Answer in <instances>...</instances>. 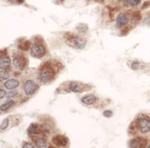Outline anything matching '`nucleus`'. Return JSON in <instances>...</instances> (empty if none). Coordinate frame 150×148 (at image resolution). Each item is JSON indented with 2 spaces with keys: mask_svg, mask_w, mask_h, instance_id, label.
<instances>
[{
  "mask_svg": "<svg viewBox=\"0 0 150 148\" xmlns=\"http://www.w3.org/2000/svg\"><path fill=\"white\" fill-rule=\"evenodd\" d=\"M38 89V84L33 80H26L23 84V91L26 96H31Z\"/></svg>",
  "mask_w": 150,
  "mask_h": 148,
  "instance_id": "f257e3e1",
  "label": "nucleus"
},
{
  "mask_svg": "<svg viewBox=\"0 0 150 148\" xmlns=\"http://www.w3.org/2000/svg\"><path fill=\"white\" fill-rule=\"evenodd\" d=\"M67 44L70 45L73 48H77V49H83L86 45L85 39L81 37H77V36H70L67 40Z\"/></svg>",
  "mask_w": 150,
  "mask_h": 148,
  "instance_id": "f03ea898",
  "label": "nucleus"
},
{
  "mask_svg": "<svg viewBox=\"0 0 150 148\" xmlns=\"http://www.w3.org/2000/svg\"><path fill=\"white\" fill-rule=\"evenodd\" d=\"M137 128L141 133H148L150 132V118L143 116V117H140L137 120Z\"/></svg>",
  "mask_w": 150,
  "mask_h": 148,
  "instance_id": "7ed1b4c3",
  "label": "nucleus"
},
{
  "mask_svg": "<svg viewBox=\"0 0 150 148\" xmlns=\"http://www.w3.org/2000/svg\"><path fill=\"white\" fill-rule=\"evenodd\" d=\"M45 54V46L41 42H34L31 45V55L33 57L41 58Z\"/></svg>",
  "mask_w": 150,
  "mask_h": 148,
  "instance_id": "20e7f679",
  "label": "nucleus"
},
{
  "mask_svg": "<svg viewBox=\"0 0 150 148\" xmlns=\"http://www.w3.org/2000/svg\"><path fill=\"white\" fill-rule=\"evenodd\" d=\"M54 73L51 68H43L39 73V80L42 83H48L53 79Z\"/></svg>",
  "mask_w": 150,
  "mask_h": 148,
  "instance_id": "39448f33",
  "label": "nucleus"
},
{
  "mask_svg": "<svg viewBox=\"0 0 150 148\" xmlns=\"http://www.w3.org/2000/svg\"><path fill=\"white\" fill-rule=\"evenodd\" d=\"M26 64L25 58L22 56H14L13 58V67L16 70H22Z\"/></svg>",
  "mask_w": 150,
  "mask_h": 148,
  "instance_id": "423d86ee",
  "label": "nucleus"
},
{
  "mask_svg": "<svg viewBox=\"0 0 150 148\" xmlns=\"http://www.w3.org/2000/svg\"><path fill=\"white\" fill-rule=\"evenodd\" d=\"M128 24V17L126 14L120 13L118 14V16L116 17V26L118 28H122L124 26H126Z\"/></svg>",
  "mask_w": 150,
  "mask_h": 148,
  "instance_id": "0eeeda50",
  "label": "nucleus"
},
{
  "mask_svg": "<svg viewBox=\"0 0 150 148\" xmlns=\"http://www.w3.org/2000/svg\"><path fill=\"white\" fill-rule=\"evenodd\" d=\"M52 142L54 143L56 146H66V145L68 144L67 138L62 136V135H56L55 137H53Z\"/></svg>",
  "mask_w": 150,
  "mask_h": 148,
  "instance_id": "6e6552de",
  "label": "nucleus"
},
{
  "mask_svg": "<svg viewBox=\"0 0 150 148\" xmlns=\"http://www.w3.org/2000/svg\"><path fill=\"white\" fill-rule=\"evenodd\" d=\"M19 85V81L15 78H9L4 82V87L9 90L11 89H16Z\"/></svg>",
  "mask_w": 150,
  "mask_h": 148,
  "instance_id": "1a4fd4ad",
  "label": "nucleus"
},
{
  "mask_svg": "<svg viewBox=\"0 0 150 148\" xmlns=\"http://www.w3.org/2000/svg\"><path fill=\"white\" fill-rule=\"evenodd\" d=\"M10 58L7 56H1L0 58V67H1V70H6V68H8L10 66Z\"/></svg>",
  "mask_w": 150,
  "mask_h": 148,
  "instance_id": "9d476101",
  "label": "nucleus"
},
{
  "mask_svg": "<svg viewBox=\"0 0 150 148\" xmlns=\"http://www.w3.org/2000/svg\"><path fill=\"white\" fill-rule=\"evenodd\" d=\"M69 89L74 93H80L83 91V87L77 82H70L69 83Z\"/></svg>",
  "mask_w": 150,
  "mask_h": 148,
  "instance_id": "9b49d317",
  "label": "nucleus"
},
{
  "mask_svg": "<svg viewBox=\"0 0 150 148\" xmlns=\"http://www.w3.org/2000/svg\"><path fill=\"white\" fill-rule=\"evenodd\" d=\"M82 103L85 104V105H92V104L95 103L96 101V97L94 95H87L85 97L81 99Z\"/></svg>",
  "mask_w": 150,
  "mask_h": 148,
  "instance_id": "f8f14e48",
  "label": "nucleus"
},
{
  "mask_svg": "<svg viewBox=\"0 0 150 148\" xmlns=\"http://www.w3.org/2000/svg\"><path fill=\"white\" fill-rule=\"evenodd\" d=\"M40 132L39 130V127H38V125L36 124H31L30 126H29L28 130H27V133L30 136H34V135H37L38 133Z\"/></svg>",
  "mask_w": 150,
  "mask_h": 148,
  "instance_id": "ddd939ff",
  "label": "nucleus"
},
{
  "mask_svg": "<svg viewBox=\"0 0 150 148\" xmlns=\"http://www.w3.org/2000/svg\"><path fill=\"white\" fill-rule=\"evenodd\" d=\"M13 105H14V100H12V99L10 98V99H8L6 102L1 104L0 109H1V111H6V110H8L9 108H11Z\"/></svg>",
  "mask_w": 150,
  "mask_h": 148,
  "instance_id": "4468645a",
  "label": "nucleus"
},
{
  "mask_svg": "<svg viewBox=\"0 0 150 148\" xmlns=\"http://www.w3.org/2000/svg\"><path fill=\"white\" fill-rule=\"evenodd\" d=\"M35 146L36 147H40V148H43V147H47V143L45 141V139H36L35 140Z\"/></svg>",
  "mask_w": 150,
  "mask_h": 148,
  "instance_id": "2eb2a0df",
  "label": "nucleus"
},
{
  "mask_svg": "<svg viewBox=\"0 0 150 148\" xmlns=\"http://www.w3.org/2000/svg\"><path fill=\"white\" fill-rule=\"evenodd\" d=\"M140 1H141V0H126V4L130 7H135V6L139 5Z\"/></svg>",
  "mask_w": 150,
  "mask_h": 148,
  "instance_id": "dca6fc26",
  "label": "nucleus"
},
{
  "mask_svg": "<svg viewBox=\"0 0 150 148\" xmlns=\"http://www.w3.org/2000/svg\"><path fill=\"white\" fill-rule=\"evenodd\" d=\"M130 146H132V147H141L142 146L141 140L138 139V138L131 140V142H130Z\"/></svg>",
  "mask_w": 150,
  "mask_h": 148,
  "instance_id": "f3484780",
  "label": "nucleus"
},
{
  "mask_svg": "<svg viewBox=\"0 0 150 148\" xmlns=\"http://www.w3.org/2000/svg\"><path fill=\"white\" fill-rule=\"evenodd\" d=\"M8 125H9V118H5L3 121H2V123H1V130L3 131V130H5L7 127H8Z\"/></svg>",
  "mask_w": 150,
  "mask_h": 148,
  "instance_id": "a211bd4d",
  "label": "nucleus"
},
{
  "mask_svg": "<svg viewBox=\"0 0 150 148\" xmlns=\"http://www.w3.org/2000/svg\"><path fill=\"white\" fill-rule=\"evenodd\" d=\"M0 76H1V80L2 81H6L7 79H9V74L7 73L5 70H1V73H0Z\"/></svg>",
  "mask_w": 150,
  "mask_h": 148,
  "instance_id": "6ab92c4d",
  "label": "nucleus"
},
{
  "mask_svg": "<svg viewBox=\"0 0 150 148\" xmlns=\"http://www.w3.org/2000/svg\"><path fill=\"white\" fill-rule=\"evenodd\" d=\"M17 94H18V92H17L16 89H11L10 92L7 94V97H8V98H12V97H15Z\"/></svg>",
  "mask_w": 150,
  "mask_h": 148,
  "instance_id": "aec40b11",
  "label": "nucleus"
},
{
  "mask_svg": "<svg viewBox=\"0 0 150 148\" xmlns=\"http://www.w3.org/2000/svg\"><path fill=\"white\" fill-rule=\"evenodd\" d=\"M138 67H139V62H137V61H133L132 62V64H131V68L132 69L136 70V69H138Z\"/></svg>",
  "mask_w": 150,
  "mask_h": 148,
  "instance_id": "412c9836",
  "label": "nucleus"
},
{
  "mask_svg": "<svg viewBox=\"0 0 150 148\" xmlns=\"http://www.w3.org/2000/svg\"><path fill=\"white\" fill-rule=\"evenodd\" d=\"M103 115L105 116V117H111L112 116V111L110 110H105L103 112Z\"/></svg>",
  "mask_w": 150,
  "mask_h": 148,
  "instance_id": "4be33fe9",
  "label": "nucleus"
},
{
  "mask_svg": "<svg viewBox=\"0 0 150 148\" xmlns=\"http://www.w3.org/2000/svg\"><path fill=\"white\" fill-rule=\"evenodd\" d=\"M0 93H1V95H0V98H1V99H3L4 97H7L6 91H4V90H3V88L0 89Z\"/></svg>",
  "mask_w": 150,
  "mask_h": 148,
  "instance_id": "5701e85b",
  "label": "nucleus"
},
{
  "mask_svg": "<svg viewBox=\"0 0 150 148\" xmlns=\"http://www.w3.org/2000/svg\"><path fill=\"white\" fill-rule=\"evenodd\" d=\"M23 147L24 148H27V147H29V148H34L35 146H34V145H32V144H29V143H28V144H27V143H25V144H23Z\"/></svg>",
  "mask_w": 150,
  "mask_h": 148,
  "instance_id": "b1692460",
  "label": "nucleus"
}]
</instances>
